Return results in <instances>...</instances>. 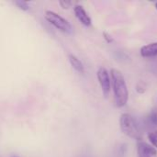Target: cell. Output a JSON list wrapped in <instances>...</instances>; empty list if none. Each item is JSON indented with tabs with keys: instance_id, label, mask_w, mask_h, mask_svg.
I'll use <instances>...</instances> for the list:
<instances>
[{
	"instance_id": "obj_1",
	"label": "cell",
	"mask_w": 157,
	"mask_h": 157,
	"mask_svg": "<svg viewBox=\"0 0 157 157\" xmlns=\"http://www.w3.org/2000/svg\"><path fill=\"white\" fill-rule=\"evenodd\" d=\"M110 80L114 93L115 104L118 108H122L126 105L129 98V92L124 75L121 71L117 69H111Z\"/></svg>"
},
{
	"instance_id": "obj_2",
	"label": "cell",
	"mask_w": 157,
	"mask_h": 157,
	"mask_svg": "<svg viewBox=\"0 0 157 157\" xmlns=\"http://www.w3.org/2000/svg\"><path fill=\"white\" fill-rule=\"evenodd\" d=\"M120 127L121 132L126 136L138 141L142 140V134L140 129L131 114L129 113L121 114L120 118Z\"/></svg>"
},
{
	"instance_id": "obj_3",
	"label": "cell",
	"mask_w": 157,
	"mask_h": 157,
	"mask_svg": "<svg viewBox=\"0 0 157 157\" xmlns=\"http://www.w3.org/2000/svg\"><path fill=\"white\" fill-rule=\"evenodd\" d=\"M44 17L48 22H50L52 26H54L59 30L63 32H66V33H70L72 31L71 24L65 18H63L57 13L51 11V10H47L45 12Z\"/></svg>"
},
{
	"instance_id": "obj_4",
	"label": "cell",
	"mask_w": 157,
	"mask_h": 157,
	"mask_svg": "<svg viewBox=\"0 0 157 157\" xmlns=\"http://www.w3.org/2000/svg\"><path fill=\"white\" fill-rule=\"evenodd\" d=\"M97 76H98V83L101 86L103 96L105 98H108L110 92V88H111V80H110V76H109L108 70L104 67H100L98 70Z\"/></svg>"
},
{
	"instance_id": "obj_5",
	"label": "cell",
	"mask_w": 157,
	"mask_h": 157,
	"mask_svg": "<svg viewBox=\"0 0 157 157\" xmlns=\"http://www.w3.org/2000/svg\"><path fill=\"white\" fill-rule=\"evenodd\" d=\"M138 157H157V150L152 145L144 141H139L137 144Z\"/></svg>"
},
{
	"instance_id": "obj_6",
	"label": "cell",
	"mask_w": 157,
	"mask_h": 157,
	"mask_svg": "<svg viewBox=\"0 0 157 157\" xmlns=\"http://www.w3.org/2000/svg\"><path fill=\"white\" fill-rule=\"evenodd\" d=\"M74 11H75V17L76 18L86 27H89L92 23L91 21V18L90 17L87 15L86 11L85 10V8L82 6H75V8H74Z\"/></svg>"
},
{
	"instance_id": "obj_7",
	"label": "cell",
	"mask_w": 157,
	"mask_h": 157,
	"mask_svg": "<svg viewBox=\"0 0 157 157\" xmlns=\"http://www.w3.org/2000/svg\"><path fill=\"white\" fill-rule=\"evenodd\" d=\"M141 55L144 58H152L157 56V41L143 46L141 48Z\"/></svg>"
},
{
	"instance_id": "obj_8",
	"label": "cell",
	"mask_w": 157,
	"mask_h": 157,
	"mask_svg": "<svg viewBox=\"0 0 157 157\" xmlns=\"http://www.w3.org/2000/svg\"><path fill=\"white\" fill-rule=\"evenodd\" d=\"M69 62L72 65V67L78 73L84 74L85 73V66L83 63L74 54H69Z\"/></svg>"
},
{
	"instance_id": "obj_9",
	"label": "cell",
	"mask_w": 157,
	"mask_h": 157,
	"mask_svg": "<svg viewBox=\"0 0 157 157\" xmlns=\"http://www.w3.org/2000/svg\"><path fill=\"white\" fill-rule=\"evenodd\" d=\"M15 5L21 10L23 11H28L29 9V3L26 2V1H22V0H17V1H15L14 2Z\"/></svg>"
},
{
	"instance_id": "obj_10",
	"label": "cell",
	"mask_w": 157,
	"mask_h": 157,
	"mask_svg": "<svg viewBox=\"0 0 157 157\" xmlns=\"http://www.w3.org/2000/svg\"><path fill=\"white\" fill-rule=\"evenodd\" d=\"M148 139L153 144V147H155L157 150V131H154L149 132L148 134Z\"/></svg>"
},
{
	"instance_id": "obj_11",
	"label": "cell",
	"mask_w": 157,
	"mask_h": 157,
	"mask_svg": "<svg viewBox=\"0 0 157 157\" xmlns=\"http://www.w3.org/2000/svg\"><path fill=\"white\" fill-rule=\"evenodd\" d=\"M146 89H147V85H146L145 82H144V81H139V82L137 83V85H136V91H137L139 94H144V93H145Z\"/></svg>"
},
{
	"instance_id": "obj_12",
	"label": "cell",
	"mask_w": 157,
	"mask_h": 157,
	"mask_svg": "<svg viewBox=\"0 0 157 157\" xmlns=\"http://www.w3.org/2000/svg\"><path fill=\"white\" fill-rule=\"evenodd\" d=\"M149 120H150V121H151L154 125L157 126V110H154V111L150 114Z\"/></svg>"
},
{
	"instance_id": "obj_13",
	"label": "cell",
	"mask_w": 157,
	"mask_h": 157,
	"mask_svg": "<svg viewBox=\"0 0 157 157\" xmlns=\"http://www.w3.org/2000/svg\"><path fill=\"white\" fill-rule=\"evenodd\" d=\"M103 37H104V40H105L108 43H112V42L114 41V39L112 38V36H111L109 32H107V31H104V32H103Z\"/></svg>"
},
{
	"instance_id": "obj_14",
	"label": "cell",
	"mask_w": 157,
	"mask_h": 157,
	"mask_svg": "<svg viewBox=\"0 0 157 157\" xmlns=\"http://www.w3.org/2000/svg\"><path fill=\"white\" fill-rule=\"evenodd\" d=\"M60 6L63 8V9H68L71 6H72V2H69V1H65V0H63V1H60L59 2Z\"/></svg>"
},
{
	"instance_id": "obj_15",
	"label": "cell",
	"mask_w": 157,
	"mask_h": 157,
	"mask_svg": "<svg viewBox=\"0 0 157 157\" xmlns=\"http://www.w3.org/2000/svg\"><path fill=\"white\" fill-rule=\"evenodd\" d=\"M155 6H156V9H157V3H156V4H155Z\"/></svg>"
},
{
	"instance_id": "obj_16",
	"label": "cell",
	"mask_w": 157,
	"mask_h": 157,
	"mask_svg": "<svg viewBox=\"0 0 157 157\" xmlns=\"http://www.w3.org/2000/svg\"><path fill=\"white\" fill-rule=\"evenodd\" d=\"M11 157H17V156H15V155H14V156H11Z\"/></svg>"
}]
</instances>
